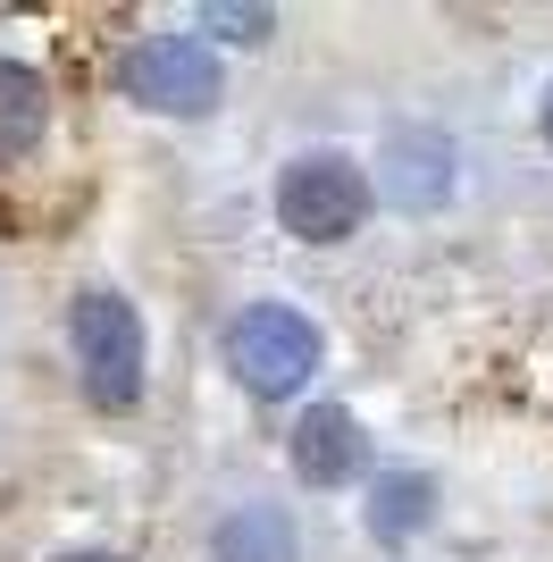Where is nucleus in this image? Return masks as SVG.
<instances>
[{"instance_id": "nucleus-1", "label": "nucleus", "mask_w": 553, "mask_h": 562, "mask_svg": "<svg viewBox=\"0 0 553 562\" xmlns=\"http://www.w3.org/2000/svg\"><path fill=\"white\" fill-rule=\"evenodd\" d=\"M227 370L244 378L260 403H285V395H302V386L319 378V328H311L294 303H252V311H235V328H227Z\"/></svg>"}, {"instance_id": "nucleus-2", "label": "nucleus", "mask_w": 553, "mask_h": 562, "mask_svg": "<svg viewBox=\"0 0 553 562\" xmlns=\"http://www.w3.org/2000/svg\"><path fill=\"white\" fill-rule=\"evenodd\" d=\"M68 345H76V378L101 412H126L143 395V319L126 294H84L68 311Z\"/></svg>"}, {"instance_id": "nucleus-3", "label": "nucleus", "mask_w": 553, "mask_h": 562, "mask_svg": "<svg viewBox=\"0 0 553 562\" xmlns=\"http://www.w3.org/2000/svg\"><path fill=\"white\" fill-rule=\"evenodd\" d=\"M117 93L160 117H202L218 110V50L193 43V34H143L117 59Z\"/></svg>"}, {"instance_id": "nucleus-4", "label": "nucleus", "mask_w": 553, "mask_h": 562, "mask_svg": "<svg viewBox=\"0 0 553 562\" xmlns=\"http://www.w3.org/2000/svg\"><path fill=\"white\" fill-rule=\"evenodd\" d=\"M276 218L302 244H345L369 218V177L352 160H336V151H311V160H294L276 177Z\"/></svg>"}, {"instance_id": "nucleus-5", "label": "nucleus", "mask_w": 553, "mask_h": 562, "mask_svg": "<svg viewBox=\"0 0 553 562\" xmlns=\"http://www.w3.org/2000/svg\"><path fill=\"white\" fill-rule=\"evenodd\" d=\"M377 168H386L377 186H386L394 211H437L444 193H453V143H444L437 126H394Z\"/></svg>"}, {"instance_id": "nucleus-6", "label": "nucleus", "mask_w": 553, "mask_h": 562, "mask_svg": "<svg viewBox=\"0 0 553 562\" xmlns=\"http://www.w3.org/2000/svg\"><path fill=\"white\" fill-rule=\"evenodd\" d=\"M294 470L302 487H352V470H369V437L345 403H311L294 420Z\"/></svg>"}, {"instance_id": "nucleus-7", "label": "nucleus", "mask_w": 553, "mask_h": 562, "mask_svg": "<svg viewBox=\"0 0 553 562\" xmlns=\"http://www.w3.org/2000/svg\"><path fill=\"white\" fill-rule=\"evenodd\" d=\"M210 554L218 562H294L302 538H294V520L276 513V504H235V513L210 529Z\"/></svg>"}, {"instance_id": "nucleus-8", "label": "nucleus", "mask_w": 553, "mask_h": 562, "mask_svg": "<svg viewBox=\"0 0 553 562\" xmlns=\"http://www.w3.org/2000/svg\"><path fill=\"white\" fill-rule=\"evenodd\" d=\"M43 117H50L43 76H34V68H18V59H0V160L34 151V143H43Z\"/></svg>"}, {"instance_id": "nucleus-9", "label": "nucleus", "mask_w": 553, "mask_h": 562, "mask_svg": "<svg viewBox=\"0 0 553 562\" xmlns=\"http://www.w3.org/2000/svg\"><path fill=\"white\" fill-rule=\"evenodd\" d=\"M428 504H437V487H428L419 470H386V479H377V504H369V529L386 546H411L419 529H428Z\"/></svg>"}, {"instance_id": "nucleus-10", "label": "nucleus", "mask_w": 553, "mask_h": 562, "mask_svg": "<svg viewBox=\"0 0 553 562\" xmlns=\"http://www.w3.org/2000/svg\"><path fill=\"white\" fill-rule=\"evenodd\" d=\"M202 25H210V34H227V43H269L276 9H260V0H210Z\"/></svg>"}, {"instance_id": "nucleus-11", "label": "nucleus", "mask_w": 553, "mask_h": 562, "mask_svg": "<svg viewBox=\"0 0 553 562\" xmlns=\"http://www.w3.org/2000/svg\"><path fill=\"white\" fill-rule=\"evenodd\" d=\"M537 126H545V143H553V85H545V110H537Z\"/></svg>"}, {"instance_id": "nucleus-12", "label": "nucleus", "mask_w": 553, "mask_h": 562, "mask_svg": "<svg viewBox=\"0 0 553 562\" xmlns=\"http://www.w3.org/2000/svg\"><path fill=\"white\" fill-rule=\"evenodd\" d=\"M59 562H117V554H59Z\"/></svg>"}]
</instances>
